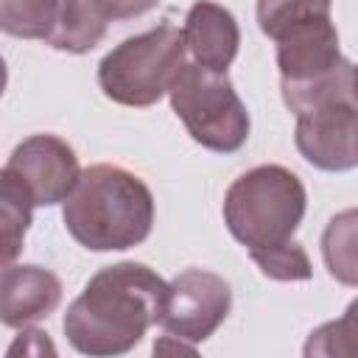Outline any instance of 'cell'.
<instances>
[{"mask_svg":"<svg viewBox=\"0 0 358 358\" xmlns=\"http://www.w3.org/2000/svg\"><path fill=\"white\" fill-rule=\"evenodd\" d=\"M305 207V185L291 168L257 165L227 187L224 224L268 280L305 282L313 277V266L294 241Z\"/></svg>","mask_w":358,"mask_h":358,"instance_id":"obj_1","label":"cell"},{"mask_svg":"<svg viewBox=\"0 0 358 358\" xmlns=\"http://www.w3.org/2000/svg\"><path fill=\"white\" fill-rule=\"evenodd\" d=\"M185 45L196 64L227 73L238 56L241 28L229 8L213 0H196L185 14Z\"/></svg>","mask_w":358,"mask_h":358,"instance_id":"obj_11","label":"cell"},{"mask_svg":"<svg viewBox=\"0 0 358 358\" xmlns=\"http://www.w3.org/2000/svg\"><path fill=\"white\" fill-rule=\"evenodd\" d=\"M330 11L333 0H257V25L277 45L280 87L316 81L344 62Z\"/></svg>","mask_w":358,"mask_h":358,"instance_id":"obj_4","label":"cell"},{"mask_svg":"<svg viewBox=\"0 0 358 358\" xmlns=\"http://www.w3.org/2000/svg\"><path fill=\"white\" fill-rule=\"evenodd\" d=\"M296 151L319 171L341 173L358 165V95L324 98L296 115Z\"/></svg>","mask_w":358,"mask_h":358,"instance_id":"obj_8","label":"cell"},{"mask_svg":"<svg viewBox=\"0 0 358 358\" xmlns=\"http://www.w3.org/2000/svg\"><path fill=\"white\" fill-rule=\"evenodd\" d=\"M165 294L168 282L145 263L103 266L70 302L62 330L81 355H123L159 322Z\"/></svg>","mask_w":358,"mask_h":358,"instance_id":"obj_2","label":"cell"},{"mask_svg":"<svg viewBox=\"0 0 358 358\" xmlns=\"http://www.w3.org/2000/svg\"><path fill=\"white\" fill-rule=\"evenodd\" d=\"M3 173L17 179L36 207H50L73 193L81 168L76 151L62 137L31 134L17 143V148L3 165Z\"/></svg>","mask_w":358,"mask_h":358,"instance_id":"obj_9","label":"cell"},{"mask_svg":"<svg viewBox=\"0 0 358 358\" xmlns=\"http://www.w3.org/2000/svg\"><path fill=\"white\" fill-rule=\"evenodd\" d=\"M22 350V355H56V350H53V344H50V338H48V333H42V330H28V327H22V333H20V338L8 347V358L11 355H17Z\"/></svg>","mask_w":358,"mask_h":358,"instance_id":"obj_18","label":"cell"},{"mask_svg":"<svg viewBox=\"0 0 358 358\" xmlns=\"http://www.w3.org/2000/svg\"><path fill=\"white\" fill-rule=\"evenodd\" d=\"M59 0H0V28L20 39H48Z\"/></svg>","mask_w":358,"mask_h":358,"instance_id":"obj_16","label":"cell"},{"mask_svg":"<svg viewBox=\"0 0 358 358\" xmlns=\"http://www.w3.org/2000/svg\"><path fill=\"white\" fill-rule=\"evenodd\" d=\"M322 260L327 274L350 288H358V207L336 213L322 232Z\"/></svg>","mask_w":358,"mask_h":358,"instance_id":"obj_13","label":"cell"},{"mask_svg":"<svg viewBox=\"0 0 358 358\" xmlns=\"http://www.w3.org/2000/svg\"><path fill=\"white\" fill-rule=\"evenodd\" d=\"M31 196L20 187L17 179L0 171V221H3V263H14V257L22 249L25 232L31 227V213H34Z\"/></svg>","mask_w":358,"mask_h":358,"instance_id":"obj_14","label":"cell"},{"mask_svg":"<svg viewBox=\"0 0 358 358\" xmlns=\"http://www.w3.org/2000/svg\"><path fill=\"white\" fill-rule=\"evenodd\" d=\"M232 288L207 268H185L168 282L159 327L190 344L207 341L229 316Z\"/></svg>","mask_w":358,"mask_h":358,"instance_id":"obj_7","label":"cell"},{"mask_svg":"<svg viewBox=\"0 0 358 358\" xmlns=\"http://www.w3.org/2000/svg\"><path fill=\"white\" fill-rule=\"evenodd\" d=\"M67 232L90 252H123L140 246L154 227L148 185L120 165H90L62 201Z\"/></svg>","mask_w":358,"mask_h":358,"instance_id":"obj_3","label":"cell"},{"mask_svg":"<svg viewBox=\"0 0 358 358\" xmlns=\"http://www.w3.org/2000/svg\"><path fill=\"white\" fill-rule=\"evenodd\" d=\"M159 0H95V6L106 14V20H131L151 11Z\"/></svg>","mask_w":358,"mask_h":358,"instance_id":"obj_17","label":"cell"},{"mask_svg":"<svg viewBox=\"0 0 358 358\" xmlns=\"http://www.w3.org/2000/svg\"><path fill=\"white\" fill-rule=\"evenodd\" d=\"M168 98L173 115L201 148L235 154L249 140V112L227 73L187 62Z\"/></svg>","mask_w":358,"mask_h":358,"instance_id":"obj_6","label":"cell"},{"mask_svg":"<svg viewBox=\"0 0 358 358\" xmlns=\"http://www.w3.org/2000/svg\"><path fill=\"white\" fill-rule=\"evenodd\" d=\"M62 302V280L34 263H8L0 274V322L22 330L48 319Z\"/></svg>","mask_w":358,"mask_h":358,"instance_id":"obj_10","label":"cell"},{"mask_svg":"<svg viewBox=\"0 0 358 358\" xmlns=\"http://www.w3.org/2000/svg\"><path fill=\"white\" fill-rule=\"evenodd\" d=\"M355 92H358V64H355Z\"/></svg>","mask_w":358,"mask_h":358,"instance_id":"obj_19","label":"cell"},{"mask_svg":"<svg viewBox=\"0 0 358 358\" xmlns=\"http://www.w3.org/2000/svg\"><path fill=\"white\" fill-rule=\"evenodd\" d=\"M302 352L305 358H358V296L338 319L319 324L308 336Z\"/></svg>","mask_w":358,"mask_h":358,"instance_id":"obj_15","label":"cell"},{"mask_svg":"<svg viewBox=\"0 0 358 358\" xmlns=\"http://www.w3.org/2000/svg\"><path fill=\"white\" fill-rule=\"evenodd\" d=\"M106 14L95 0H59L56 22L45 45L64 53H90L106 36Z\"/></svg>","mask_w":358,"mask_h":358,"instance_id":"obj_12","label":"cell"},{"mask_svg":"<svg viewBox=\"0 0 358 358\" xmlns=\"http://www.w3.org/2000/svg\"><path fill=\"white\" fill-rule=\"evenodd\" d=\"M187 56L185 31L171 20L123 39L98 64V87L120 106H154L168 95Z\"/></svg>","mask_w":358,"mask_h":358,"instance_id":"obj_5","label":"cell"}]
</instances>
